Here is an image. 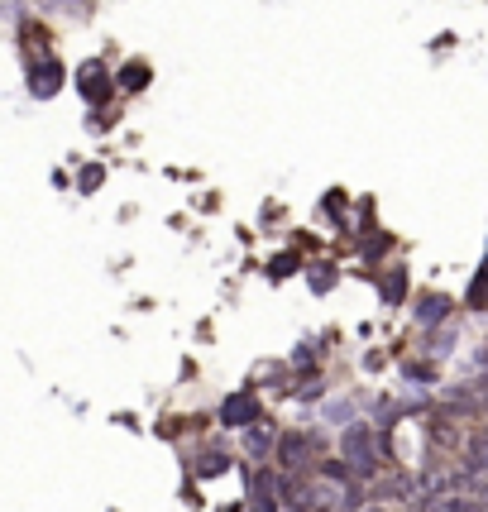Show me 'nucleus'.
Returning a JSON list of instances; mask_svg holds the SVG:
<instances>
[{"label":"nucleus","instance_id":"f257e3e1","mask_svg":"<svg viewBox=\"0 0 488 512\" xmlns=\"http://www.w3.org/2000/svg\"><path fill=\"white\" fill-rule=\"evenodd\" d=\"M307 503L316 512H359L364 498H359V489H355V469L316 465L307 479Z\"/></svg>","mask_w":488,"mask_h":512},{"label":"nucleus","instance_id":"f03ea898","mask_svg":"<svg viewBox=\"0 0 488 512\" xmlns=\"http://www.w3.org/2000/svg\"><path fill=\"white\" fill-rule=\"evenodd\" d=\"M340 450H345V465L355 469V479L378 474V446H374V431H369V426H345Z\"/></svg>","mask_w":488,"mask_h":512},{"label":"nucleus","instance_id":"7ed1b4c3","mask_svg":"<svg viewBox=\"0 0 488 512\" xmlns=\"http://www.w3.org/2000/svg\"><path fill=\"white\" fill-rule=\"evenodd\" d=\"M225 422L244 426V431H249V426H259V407H254V398H249V393H240V398L225 402Z\"/></svg>","mask_w":488,"mask_h":512},{"label":"nucleus","instance_id":"20e7f679","mask_svg":"<svg viewBox=\"0 0 488 512\" xmlns=\"http://www.w3.org/2000/svg\"><path fill=\"white\" fill-rule=\"evenodd\" d=\"M302 450H307V441H302V436H283V441H278V465H283V469H302Z\"/></svg>","mask_w":488,"mask_h":512},{"label":"nucleus","instance_id":"39448f33","mask_svg":"<svg viewBox=\"0 0 488 512\" xmlns=\"http://www.w3.org/2000/svg\"><path fill=\"white\" fill-rule=\"evenodd\" d=\"M273 441H278V436H273V426H249V450H254V455H268V450H273Z\"/></svg>","mask_w":488,"mask_h":512},{"label":"nucleus","instance_id":"423d86ee","mask_svg":"<svg viewBox=\"0 0 488 512\" xmlns=\"http://www.w3.org/2000/svg\"><path fill=\"white\" fill-rule=\"evenodd\" d=\"M221 469H225L221 455H206V460H201V474H221Z\"/></svg>","mask_w":488,"mask_h":512},{"label":"nucleus","instance_id":"0eeeda50","mask_svg":"<svg viewBox=\"0 0 488 512\" xmlns=\"http://www.w3.org/2000/svg\"><path fill=\"white\" fill-rule=\"evenodd\" d=\"M441 312H445V302L436 297V302H426V316H422V321H441Z\"/></svg>","mask_w":488,"mask_h":512},{"label":"nucleus","instance_id":"6e6552de","mask_svg":"<svg viewBox=\"0 0 488 512\" xmlns=\"http://www.w3.org/2000/svg\"><path fill=\"white\" fill-rule=\"evenodd\" d=\"M96 182H101V168H87V173H82V187H87V192H91Z\"/></svg>","mask_w":488,"mask_h":512},{"label":"nucleus","instance_id":"1a4fd4ad","mask_svg":"<svg viewBox=\"0 0 488 512\" xmlns=\"http://www.w3.org/2000/svg\"><path fill=\"white\" fill-rule=\"evenodd\" d=\"M359 512H383V508H359Z\"/></svg>","mask_w":488,"mask_h":512}]
</instances>
